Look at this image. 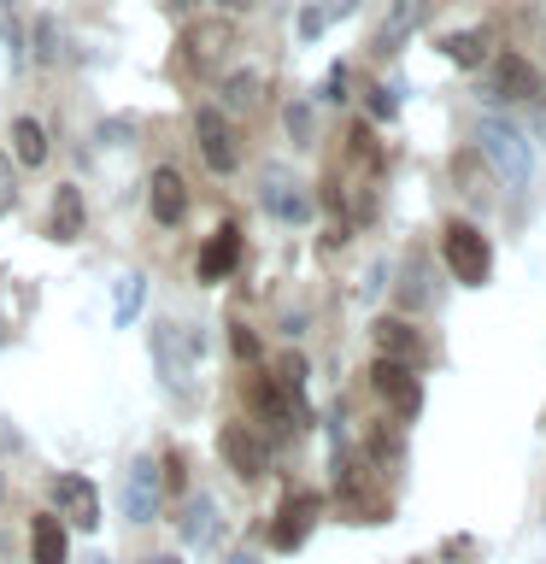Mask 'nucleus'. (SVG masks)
<instances>
[{
  "instance_id": "obj_1",
  "label": "nucleus",
  "mask_w": 546,
  "mask_h": 564,
  "mask_svg": "<svg viewBox=\"0 0 546 564\" xmlns=\"http://www.w3.org/2000/svg\"><path fill=\"white\" fill-rule=\"evenodd\" d=\"M148 347H153V370H159V382H165V394L188 400L194 394V365H200V335L171 324V317H159Z\"/></svg>"
},
{
  "instance_id": "obj_2",
  "label": "nucleus",
  "mask_w": 546,
  "mask_h": 564,
  "mask_svg": "<svg viewBox=\"0 0 546 564\" xmlns=\"http://www.w3.org/2000/svg\"><path fill=\"white\" fill-rule=\"evenodd\" d=\"M476 141H482V153L493 159V171L505 176V188H528V176H535V141H528L511 118L500 112H488L482 118V130H476Z\"/></svg>"
},
{
  "instance_id": "obj_3",
  "label": "nucleus",
  "mask_w": 546,
  "mask_h": 564,
  "mask_svg": "<svg viewBox=\"0 0 546 564\" xmlns=\"http://www.w3.org/2000/svg\"><path fill=\"white\" fill-rule=\"evenodd\" d=\"M440 253H447V271L465 282V289H482L488 271H493V247H488V236L476 224H447Z\"/></svg>"
},
{
  "instance_id": "obj_4",
  "label": "nucleus",
  "mask_w": 546,
  "mask_h": 564,
  "mask_svg": "<svg viewBox=\"0 0 546 564\" xmlns=\"http://www.w3.org/2000/svg\"><path fill=\"white\" fill-rule=\"evenodd\" d=\"M253 412L271 423V435H299L306 430V400H299V388H288L282 377H259L253 382Z\"/></svg>"
},
{
  "instance_id": "obj_5",
  "label": "nucleus",
  "mask_w": 546,
  "mask_h": 564,
  "mask_svg": "<svg viewBox=\"0 0 546 564\" xmlns=\"http://www.w3.org/2000/svg\"><path fill=\"white\" fill-rule=\"evenodd\" d=\"M53 518L70 523V529H100V488L88 482V476L77 470H65V476H53Z\"/></svg>"
},
{
  "instance_id": "obj_6",
  "label": "nucleus",
  "mask_w": 546,
  "mask_h": 564,
  "mask_svg": "<svg viewBox=\"0 0 546 564\" xmlns=\"http://www.w3.org/2000/svg\"><path fill=\"white\" fill-rule=\"evenodd\" d=\"M259 200H264V212H271L276 224H306L312 218V194H306V183H299L294 171H282V165H271L259 176Z\"/></svg>"
},
{
  "instance_id": "obj_7",
  "label": "nucleus",
  "mask_w": 546,
  "mask_h": 564,
  "mask_svg": "<svg viewBox=\"0 0 546 564\" xmlns=\"http://www.w3.org/2000/svg\"><path fill=\"white\" fill-rule=\"evenodd\" d=\"M194 141H200V159L218 176H229L241 165V148H236V130H229V118L223 112H211V106H200L194 112Z\"/></svg>"
},
{
  "instance_id": "obj_8",
  "label": "nucleus",
  "mask_w": 546,
  "mask_h": 564,
  "mask_svg": "<svg viewBox=\"0 0 546 564\" xmlns=\"http://www.w3.org/2000/svg\"><path fill=\"white\" fill-rule=\"evenodd\" d=\"M218 453H223V465L241 476V482H259L264 470H271V447L247 430V423H223V435H218Z\"/></svg>"
},
{
  "instance_id": "obj_9",
  "label": "nucleus",
  "mask_w": 546,
  "mask_h": 564,
  "mask_svg": "<svg viewBox=\"0 0 546 564\" xmlns=\"http://www.w3.org/2000/svg\"><path fill=\"white\" fill-rule=\"evenodd\" d=\"M370 382H376V394L394 405V417L412 423L423 412V382L412 377V365H394V359H376V370H370Z\"/></svg>"
},
{
  "instance_id": "obj_10",
  "label": "nucleus",
  "mask_w": 546,
  "mask_h": 564,
  "mask_svg": "<svg viewBox=\"0 0 546 564\" xmlns=\"http://www.w3.org/2000/svg\"><path fill=\"white\" fill-rule=\"evenodd\" d=\"M159 494H165L159 465H153V458H135L130 476H123V518H130V523H153L159 518Z\"/></svg>"
},
{
  "instance_id": "obj_11",
  "label": "nucleus",
  "mask_w": 546,
  "mask_h": 564,
  "mask_svg": "<svg viewBox=\"0 0 546 564\" xmlns=\"http://www.w3.org/2000/svg\"><path fill=\"white\" fill-rule=\"evenodd\" d=\"M312 518H317V494H288V500H282V511H276L271 541L282 546V553H294V546L312 535Z\"/></svg>"
},
{
  "instance_id": "obj_12",
  "label": "nucleus",
  "mask_w": 546,
  "mask_h": 564,
  "mask_svg": "<svg viewBox=\"0 0 546 564\" xmlns=\"http://www.w3.org/2000/svg\"><path fill=\"white\" fill-rule=\"evenodd\" d=\"M148 206H153L159 224H183L188 218V188H183V176H176L171 165H159L148 176Z\"/></svg>"
},
{
  "instance_id": "obj_13",
  "label": "nucleus",
  "mask_w": 546,
  "mask_h": 564,
  "mask_svg": "<svg viewBox=\"0 0 546 564\" xmlns=\"http://www.w3.org/2000/svg\"><path fill=\"white\" fill-rule=\"evenodd\" d=\"M30 564H70V541H65V523L42 511L30 518Z\"/></svg>"
},
{
  "instance_id": "obj_14",
  "label": "nucleus",
  "mask_w": 546,
  "mask_h": 564,
  "mask_svg": "<svg viewBox=\"0 0 546 564\" xmlns=\"http://www.w3.org/2000/svg\"><path fill=\"white\" fill-rule=\"evenodd\" d=\"M535 95V70H528L523 53H500L493 59V100H528Z\"/></svg>"
},
{
  "instance_id": "obj_15",
  "label": "nucleus",
  "mask_w": 546,
  "mask_h": 564,
  "mask_svg": "<svg viewBox=\"0 0 546 564\" xmlns=\"http://www.w3.org/2000/svg\"><path fill=\"white\" fill-rule=\"evenodd\" d=\"M423 18H429V0H394V7H387V18H382V30H376V47L394 53L405 35L423 24Z\"/></svg>"
},
{
  "instance_id": "obj_16",
  "label": "nucleus",
  "mask_w": 546,
  "mask_h": 564,
  "mask_svg": "<svg viewBox=\"0 0 546 564\" xmlns=\"http://www.w3.org/2000/svg\"><path fill=\"white\" fill-rule=\"evenodd\" d=\"M83 224H88L83 188L59 183V188H53V236H59V241H77V236H83Z\"/></svg>"
},
{
  "instance_id": "obj_17",
  "label": "nucleus",
  "mask_w": 546,
  "mask_h": 564,
  "mask_svg": "<svg viewBox=\"0 0 546 564\" xmlns=\"http://www.w3.org/2000/svg\"><path fill=\"white\" fill-rule=\"evenodd\" d=\"M376 347H382V359H394V365H412L423 352V341L412 335L405 317H382V324H376Z\"/></svg>"
},
{
  "instance_id": "obj_18",
  "label": "nucleus",
  "mask_w": 546,
  "mask_h": 564,
  "mask_svg": "<svg viewBox=\"0 0 546 564\" xmlns=\"http://www.w3.org/2000/svg\"><path fill=\"white\" fill-rule=\"evenodd\" d=\"M236 259H241V236L236 229H218V236L206 241V253H200V282H218L236 271Z\"/></svg>"
},
{
  "instance_id": "obj_19",
  "label": "nucleus",
  "mask_w": 546,
  "mask_h": 564,
  "mask_svg": "<svg viewBox=\"0 0 546 564\" xmlns=\"http://www.w3.org/2000/svg\"><path fill=\"white\" fill-rule=\"evenodd\" d=\"M218 529H223V523H218V506L200 494V500L188 506V518H183V541H188V546H211V541H218Z\"/></svg>"
},
{
  "instance_id": "obj_20",
  "label": "nucleus",
  "mask_w": 546,
  "mask_h": 564,
  "mask_svg": "<svg viewBox=\"0 0 546 564\" xmlns=\"http://www.w3.org/2000/svg\"><path fill=\"white\" fill-rule=\"evenodd\" d=\"M12 153H18V165H42L47 159V130L35 118H18L12 123Z\"/></svg>"
},
{
  "instance_id": "obj_21",
  "label": "nucleus",
  "mask_w": 546,
  "mask_h": 564,
  "mask_svg": "<svg viewBox=\"0 0 546 564\" xmlns=\"http://www.w3.org/2000/svg\"><path fill=\"white\" fill-rule=\"evenodd\" d=\"M447 59L465 65V70H476V65L488 59V35H482V30H458V35H447Z\"/></svg>"
},
{
  "instance_id": "obj_22",
  "label": "nucleus",
  "mask_w": 546,
  "mask_h": 564,
  "mask_svg": "<svg viewBox=\"0 0 546 564\" xmlns=\"http://www.w3.org/2000/svg\"><path fill=\"white\" fill-rule=\"evenodd\" d=\"M141 294H148V276L130 271L123 276V289H118V324H135V312H141Z\"/></svg>"
},
{
  "instance_id": "obj_23",
  "label": "nucleus",
  "mask_w": 546,
  "mask_h": 564,
  "mask_svg": "<svg viewBox=\"0 0 546 564\" xmlns=\"http://www.w3.org/2000/svg\"><path fill=\"white\" fill-rule=\"evenodd\" d=\"M223 100L236 106V112H241V106H253L259 100V77H253V70H236V77L223 83Z\"/></svg>"
},
{
  "instance_id": "obj_24",
  "label": "nucleus",
  "mask_w": 546,
  "mask_h": 564,
  "mask_svg": "<svg viewBox=\"0 0 546 564\" xmlns=\"http://www.w3.org/2000/svg\"><path fill=\"white\" fill-rule=\"evenodd\" d=\"M53 59H59V24L35 18V65H53Z\"/></svg>"
},
{
  "instance_id": "obj_25",
  "label": "nucleus",
  "mask_w": 546,
  "mask_h": 564,
  "mask_svg": "<svg viewBox=\"0 0 546 564\" xmlns=\"http://www.w3.org/2000/svg\"><path fill=\"white\" fill-rule=\"evenodd\" d=\"M347 83H352V77H347V65H335L329 77H324V100H335V106H341V100H347Z\"/></svg>"
},
{
  "instance_id": "obj_26",
  "label": "nucleus",
  "mask_w": 546,
  "mask_h": 564,
  "mask_svg": "<svg viewBox=\"0 0 546 564\" xmlns=\"http://www.w3.org/2000/svg\"><path fill=\"white\" fill-rule=\"evenodd\" d=\"M370 112H376V118H394V112H400L394 88H370Z\"/></svg>"
},
{
  "instance_id": "obj_27",
  "label": "nucleus",
  "mask_w": 546,
  "mask_h": 564,
  "mask_svg": "<svg viewBox=\"0 0 546 564\" xmlns=\"http://www.w3.org/2000/svg\"><path fill=\"white\" fill-rule=\"evenodd\" d=\"M12 212V153H0V218Z\"/></svg>"
},
{
  "instance_id": "obj_28",
  "label": "nucleus",
  "mask_w": 546,
  "mask_h": 564,
  "mask_svg": "<svg viewBox=\"0 0 546 564\" xmlns=\"http://www.w3.org/2000/svg\"><path fill=\"white\" fill-rule=\"evenodd\" d=\"M0 42L12 47V59H18V18H12V7L0 0Z\"/></svg>"
},
{
  "instance_id": "obj_29",
  "label": "nucleus",
  "mask_w": 546,
  "mask_h": 564,
  "mask_svg": "<svg viewBox=\"0 0 546 564\" xmlns=\"http://www.w3.org/2000/svg\"><path fill=\"white\" fill-rule=\"evenodd\" d=\"M324 24H329L324 7H306V12H299V35H306V42H312V35H324Z\"/></svg>"
},
{
  "instance_id": "obj_30",
  "label": "nucleus",
  "mask_w": 546,
  "mask_h": 564,
  "mask_svg": "<svg viewBox=\"0 0 546 564\" xmlns=\"http://www.w3.org/2000/svg\"><path fill=\"white\" fill-rule=\"evenodd\" d=\"M429 300V289H423V259L412 264V282H405V306H423Z\"/></svg>"
},
{
  "instance_id": "obj_31",
  "label": "nucleus",
  "mask_w": 546,
  "mask_h": 564,
  "mask_svg": "<svg viewBox=\"0 0 546 564\" xmlns=\"http://www.w3.org/2000/svg\"><path fill=\"white\" fill-rule=\"evenodd\" d=\"M123 135H135V118H112V123H100V141H118V148H123Z\"/></svg>"
},
{
  "instance_id": "obj_32",
  "label": "nucleus",
  "mask_w": 546,
  "mask_h": 564,
  "mask_svg": "<svg viewBox=\"0 0 546 564\" xmlns=\"http://www.w3.org/2000/svg\"><path fill=\"white\" fill-rule=\"evenodd\" d=\"M288 130L294 135H312V112H306V106H288Z\"/></svg>"
},
{
  "instance_id": "obj_33",
  "label": "nucleus",
  "mask_w": 546,
  "mask_h": 564,
  "mask_svg": "<svg viewBox=\"0 0 546 564\" xmlns=\"http://www.w3.org/2000/svg\"><path fill=\"white\" fill-rule=\"evenodd\" d=\"M236 352H241V359H253V352H259V341H253L247 329H236Z\"/></svg>"
},
{
  "instance_id": "obj_34",
  "label": "nucleus",
  "mask_w": 546,
  "mask_h": 564,
  "mask_svg": "<svg viewBox=\"0 0 546 564\" xmlns=\"http://www.w3.org/2000/svg\"><path fill=\"white\" fill-rule=\"evenodd\" d=\"M329 12H335V18H347V12H359V0H329L324 18H329Z\"/></svg>"
},
{
  "instance_id": "obj_35",
  "label": "nucleus",
  "mask_w": 546,
  "mask_h": 564,
  "mask_svg": "<svg viewBox=\"0 0 546 564\" xmlns=\"http://www.w3.org/2000/svg\"><path fill=\"white\" fill-rule=\"evenodd\" d=\"M218 7H223V12H253L259 0H218Z\"/></svg>"
},
{
  "instance_id": "obj_36",
  "label": "nucleus",
  "mask_w": 546,
  "mask_h": 564,
  "mask_svg": "<svg viewBox=\"0 0 546 564\" xmlns=\"http://www.w3.org/2000/svg\"><path fill=\"white\" fill-rule=\"evenodd\" d=\"M535 123H540V135H546V95H535Z\"/></svg>"
},
{
  "instance_id": "obj_37",
  "label": "nucleus",
  "mask_w": 546,
  "mask_h": 564,
  "mask_svg": "<svg viewBox=\"0 0 546 564\" xmlns=\"http://www.w3.org/2000/svg\"><path fill=\"white\" fill-rule=\"evenodd\" d=\"M141 564H176V558H171V553H159V558H141Z\"/></svg>"
},
{
  "instance_id": "obj_38",
  "label": "nucleus",
  "mask_w": 546,
  "mask_h": 564,
  "mask_svg": "<svg viewBox=\"0 0 546 564\" xmlns=\"http://www.w3.org/2000/svg\"><path fill=\"white\" fill-rule=\"evenodd\" d=\"M229 564H253V558H229Z\"/></svg>"
},
{
  "instance_id": "obj_39",
  "label": "nucleus",
  "mask_w": 546,
  "mask_h": 564,
  "mask_svg": "<svg viewBox=\"0 0 546 564\" xmlns=\"http://www.w3.org/2000/svg\"><path fill=\"white\" fill-rule=\"evenodd\" d=\"M88 564H106V558H88Z\"/></svg>"
},
{
  "instance_id": "obj_40",
  "label": "nucleus",
  "mask_w": 546,
  "mask_h": 564,
  "mask_svg": "<svg viewBox=\"0 0 546 564\" xmlns=\"http://www.w3.org/2000/svg\"><path fill=\"white\" fill-rule=\"evenodd\" d=\"M0 488H7V482H0Z\"/></svg>"
}]
</instances>
